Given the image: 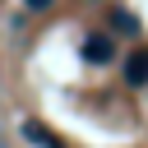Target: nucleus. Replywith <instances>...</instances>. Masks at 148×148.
Segmentation results:
<instances>
[{"label":"nucleus","mask_w":148,"mask_h":148,"mask_svg":"<svg viewBox=\"0 0 148 148\" xmlns=\"http://www.w3.org/2000/svg\"><path fill=\"white\" fill-rule=\"evenodd\" d=\"M83 60L88 65H111L116 60V37L111 32H88L83 37Z\"/></svg>","instance_id":"obj_1"},{"label":"nucleus","mask_w":148,"mask_h":148,"mask_svg":"<svg viewBox=\"0 0 148 148\" xmlns=\"http://www.w3.org/2000/svg\"><path fill=\"white\" fill-rule=\"evenodd\" d=\"M125 83H130V88H143V83H148V51H134V56L125 60Z\"/></svg>","instance_id":"obj_2"},{"label":"nucleus","mask_w":148,"mask_h":148,"mask_svg":"<svg viewBox=\"0 0 148 148\" xmlns=\"http://www.w3.org/2000/svg\"><path fill=\"white\" fill-rule=\"evenodd\" d=\"M23 139H28V143H37V148H65V143H60L46 125H37V120H23Z\"/></svg>","instance_id":"obj_3"},{"label":"nucleus","mask_w":148,"mask_h":148,"mask_svg":"<svg viewBox=\"0 0 148 148\" xmlns=\"http://www.w3.org/2000/svg\"><path fill=\"white\" fill-rule=\"evenodd\" d=\"M111 23H116V32H139L134 14H111Z\"/></svg>","instance_id":"obj_4"},{"label":"nucleus","mask_w":148,"mask_h":148,"mask_svg":"<svg viewBox=\"0 0 148 148\" xmlns=\"http://www.w3.org/2000/svg\"><path fill=\"white\" fill-rule=\"evenodd\" d=\"M23 5H28V9H46L51 0H23Z\"/></svg>","instance_id":"obj_5"}]
</instances>
